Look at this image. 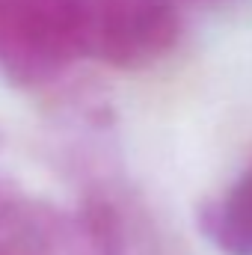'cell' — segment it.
Here are the masks:
<instances>
[{"label": "cell", "mask_w": 252, "mask_h": 255, "mask_svg": "<svg viewBox=\"0 0 252 255\" xmlns=\"http://www.w3.org/2000/svg\"><path fill=\"white\" fill-rule=\"evenodd\" d=\"M80 54L116 68H142L172 51L178 15L166 0H74Z\"/></svg>", "instance_id": "1"}, {"label": "cell", "mask_w": 252, "mask_h": 255, "mask_svg": "<svg viewBox=\"0 0 252 255\" xmlns=\"http://www.w3.org/2000/svg\"><path fill=\"white\" fill-rule=\"evenodd\" d=\"M77 57L74 0H0V71L9 80H54Z\"/></svg>", "instance_id": "2"}, {"label": "cell", "mask_w": 252, "mask_h": 255, "mask_svg": "<svg viewBox=\"0 0 252 255\" xmlns=\"http://www.w3.org/2000/svg\"><path fill=\"white\" fill-rule=\"evenodd\" d=\"M199 223L223 255H252V166L202 208Z\"/></svg>", "instance_id": "3"}]
</instances>
